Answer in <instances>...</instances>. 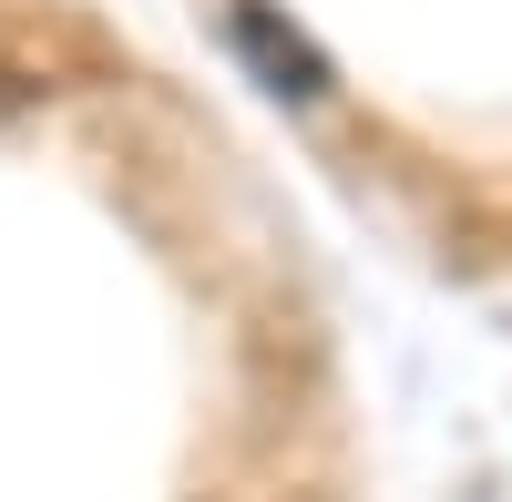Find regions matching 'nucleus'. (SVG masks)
I'll return each instance as SVG.
<instances>
[{
  "label": "nucleus",
  "mask_w": 512,
  "mask_h": 502,
  "mask_svg": "<svg viewBox=\"0 0 512 502\" xmlns=\"http://www.w3.org/2000/svg\"><path fill=\"white\" fill-rule=\"evenodd\" d=\"M226 41H236V62L267 82L277 103H328V82H338V72H328V52L277 11V0H226Z\"/></svg>",
  "instance_id": "f257e3e1"
}]
</instances>
